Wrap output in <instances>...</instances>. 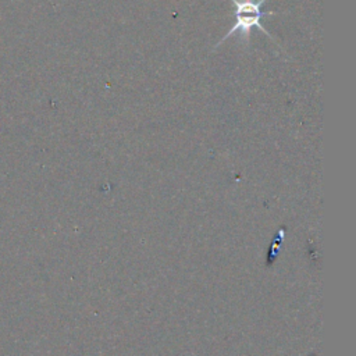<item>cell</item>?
Instances as JSON below:
<instances>
[{
  "label": "cell",
  "mask_w": 356,
  "mask_h": 356,
  "mask_svg": "<svg viewBox=\"0 0 356 356\" xmlns=\"http://www.w3.org/2000/svg\"><path fill=\"white\" fill-rule=\"evenodd\" d=\"M232 4L235 6V17L236 21L232 25V28L227 32V35L217 43V46H220L222 42H225L231 35L239 32V38L241 40L248 44L249 43V38H250V31L253 28L260 29L261 32H264L271 40H274V38L270 35V32L263 28V25L260 24L261 17L264 15H273L275 14V11H261V7L264 4L266 0H231ZM275 42V40H274Z\"/></svg>",
  "instance_id": "6da1fadb"
}]
</instances>
